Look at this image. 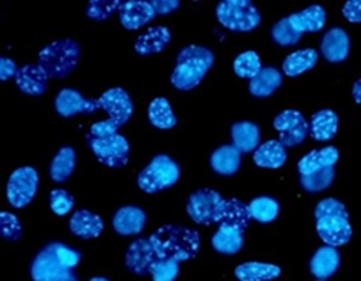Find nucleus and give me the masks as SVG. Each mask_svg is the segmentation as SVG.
Masks as SVG:
<instances>
[{
	"label": "nucleus",
	"instance_id": "obj_1",
	"mask_svg": "<svg viewBox=\"0 0 361 281\" xmlns=\"http://www.w3.org/2000/svg\"><path fill=\"white\" fill-rule=\"evenodd\" d=\"M158 258L178 263L192 260L200 251V232L183 225H164L149 237Z\"/></svg>",
	"mask_w": 361,
	"mask_h": 281
},
{
	"label": "nucleus",
	"instance_id": "obj_2",
	"mask_svg": "<svg viewBox=\"0 0 361 281\" xmlns=\"http://www.w3.org/2000/svg\"><path fill=\"white\" fill-rule=\"evenodd\" d=\"M315 228L324 244L338 248L346 244L352 237V226L345 205L337 199H323L314 210Z\"/></svg>",
	"mask_w": 361,
	"mask_h": 281
},
{
	"label": "nucleus",
	"instance_id": "obj_3",
	"mask_svg": "<svg viewBox=\"0 0 361 281\" xmlns=\"http://www.w3.org/2000/svg\"><path fill=\"white\" fill-rule=\"evenodd\" d=\"M81 260V254L63 243H49L35 256L31 265L34 281H61Z\"/></svg>",
	"mask_w": 361,
	"mask_h": 281
},
{
	"label": "nucleus",
	"instance_id": "obj_4",
	"mask_svg": "<svg viewBox=\"0 0 361 281\" xmlns=\"http://www.w3.org/2000/svg\"><path fill=\"white\" fill-rule=\"evenodd\" d=\"M213 63L214 56L210 49L196 44L185 46L176 57L173 74L170 77L171 85L183 92L195 89L210 70Z\"/></svg>",
	"mask_w": 361,
	"mask_h": 281
},
{
	"label": "nucleus",
	"instance_id": "obj_5",
	"mask_svg": "<svg viewBox=\"0 0 361 281\" xmlns=\"http://www.w3.org/2000/svg\"><path fill=\"white\" fill-rule=\"evenodd\" d=\"M98 104H100V108H103V111L109 115V118L90 125L89 135L92 136L116 133L126 123H129L133 113L132 98L121 87L106 90V92L98 98Z\"/></svg>",
	"mask_w": 361,
	"mask_h": 281
},
{
	"label": "nucleus",
	"instance_id": "obj_6",
	"mask_svg": "<svg viewBox=\"0 0 361 281\" xmlns=\"http://www.w3.org/2000/svg\"><path fill=\"white\" fill-rule=\"evenodd\" d=\"M80 56V44L75 40H56L40 51L37 65L49 78H66L77 68Z\"/></svg>",
	"mask_w": 361,
	"mask_h": 281
},
{
	"label": "nucleus",
	"instance_id": "obj_7",
	"mask_svg": "<svg viewBox=\"0 0 361 281\" xmlns=\"http://www.w3.org/2000/svg\"><path fill=\"white\" fill-rule=\"evenodd\" d=\"M179 176L180 170L173 159L167 155H157L146 168L140 171L137 184L144 193L155 194L162 189L173 187Z\"/></svg>",
	"mask_w": 361,
	"mask_h": 281
},
{
	"label": "nucleus",
	"instance_id": "obj_8",
	"mask_svg": "<svg viewBox=\"0 0 361 281\" xmlns=\"http://www.w3.org/2000/svg\"><path fill=\"white\" fill-rule=\"evenodd\" d=\"M219 23L234 32H248L260 25V13L250 0H224L216 8Z\"/></svg>",
	"mask_w": 361,
	"mask_h": 281
},
{
	"label": "nucleus",
	"instance_id": "obj_9",
	"mask_svg": "<svg viewBox=\"0 0 361 281\" xmlns=\"http://www.w3.org/2000/svg\"><path fill=\"white\" fill-rule=\"evenodd\" d=\"M87 146L102 164L111 168H123L128 166L130 147L128 139L118 132L104 136H86Z\"/></svg>",
	"mask_w": 361,
	"mask_h": 281
},
{
	"label": "nucleus",
	"instance_id": "obj_10",
	"mask_svg": "<svg viewBox=\"0 0 361 281\" xmlns=\"http://www.w3.org/2000/svg\"><path fill=\"white\" fill-rule=\"evenodd\" d=\"M39 188V175L32 167L14 170L6 184V199L11 206L20 210L28 205Z\"/></svg>",
	"mask_w": 361,
	"mask_h": 281
},
{
	"label": "nucleus",
	"instance_id": "obj_11",
	"mask_svg": "<svg viewBox=\"0 0 361 281\" xmlns=\"http://www.w3.org/2000/svg\"><path fill=\"white\" fill-rule=\"evenodd\" d=\"M224 197L210 188H201L192 193L187 201V214L197 225H212L218 216Z\"/></svg>",
	"mask_w": 361,
	"mask_h": 281
},
{
	"label": "nucleus",
	"instance_id": "obj_12",
	"mask_svg": "<svg viewBox=\"0 0 361 281\" xmlns=\"http://www.w3.org/2000/svg\"><path fill=\"white\" fill-rule=\"evenodd\" d=\"M274 129L279 132V141L285 147H295L302 144L310 133V123L299 111L288 108L274 118Z\"/></svg>",
	"mask_w": 361,
	"mask_h": 281
},
{
	"label": "nucleus",
	"instance_id": "obj_13",
	"mask_svg": "<svg viewBox=\"0 0 361 281\" xmlns=\"http://www.w3.org/2000/svg\"><path fill=\"white\" fill-rule=\"evenodd\" d=\"M98 108H100L98 99H86L74 89H61L56 96V111L63 118H71L78 113L90 115Z\"/></svg>",
	"mask_w": 361,
	"mask_h": 281
},
{
	"label": "nucleus",
	"instance_id": "obj_14",
	"mask_svg": "<svg viewBox=\"0 0 361 281\" xmlns=\"http://www.w3.org/2000/svg\"><path fill=\"white\" fill-rule=\"evenodd\" d=\"M118 15L124 30L135 31V30H140L144 25H149L153 19H155L157 11L150 2L130 0V2L123 4V6L118 11Z\"/></svg>",
	"mask_w": 361,
	"mask_h": 281
},
{
	"label": "nucleus",
	"instance_id": "obj_15",
	"mask_svg": "<svg viewBox=\"0 0 361 281\" xmlns=\"http://www.w3.org/2000/svg\"><path fill=\"white\" fill-rule=\"evenodd\" d=\"M158 257L149 239H137L126 252V266L137 275H147L150 266Z\"/></svg>",
	"mask_w": 361,
	"mask_h": 281
},
{
	"label": "nucleus",
	"instance_id": "obj_16",
	"mask_svg": "<svg viewBox=\"0 0 361 281\" xmlns=\"http://www.w3.org/2000/svg\"><path fill=\"white\" fill-rule=\"evenodd\" d=\"M48 81L49 77L39 65H25L19 68L16 75V86L20 92L31 96H40L47 92Z\"/></svg>",
	"mask_w": 361,
	"mask_h": 281
},
{
	"label": "nucleus",
	"instance_id": "obj_17",
	"mask_svg": "<svg viewBox=\"0 0 361 281\" xmlns=\"http://www.w3.org/2000/svg\"><path fill=\"white\" fill-rule=\"evenodd\" d=\"M251 214L248 210V205L240 202L239 199H224L218 216H216V225H231L234 228L240 231H245L247 226L251 222Z\"/></svg>",
	"mask_w": 361,
	"mask_h": 281
},
{
	"label": "nucleus",
	"instance_id": "obj_18",
	"mask_svg": "<svg viewBox=\"0 0 361 281\" xmlns=\"http://www.w3.org/2000/svg\"><path fill=\"white\" fill-rule=\"evenodd\" d=\"M320 49L323 57L329 63H341L349 56L350 42L345 30L332 28L323 35Z\"/></svg>",
	"mask_w": 361,
	"mask_h": 281
},
{
	"label": "nucleus",
	"instance_id": "obj_19",
	"mask_svg": "<svg viewBox=\"0 0 361 281\" xmlns=\"http://www.w3.org/2000/svg\"><path fill=\"white\" fill-rule=\"evenodd\" d=\"M146 213L138 206H123L115 213L112 226L116 234L120 235H137L146 226Z\"/></svg>",
	"mask_w": 361,
	"mask_h": 281
},
{
	"label": "nucleus",
	"instance_id": "obj_20",
	"mask_svg": "<svg viewBox=\"0 0 361 281\" xmlns=\"http://www.w3.org/2000/svg\"><path fill=\"white\" fill-rule=\"evenodd\" d=\"M338 158H340L338 150L334 146H328L320 150H312L308 153V155H305L299 161L297 168H299L300 176L312 175V173H317V171L334 167L337 164Z\"/></svg>",
	"mask_w": 361,
	"mask_h": 281
},
{
	"label": "nucleus",
	"instance_id": "obj_21",
	"mask_svg": "<svg viewBox=\"0 0 361 281\" xmlns=\"http://www.w3.org/2000/svg\"><path fill=\"white\" fill-rule=\"evenodd\" d=\"M286 19L300 35L305 32H319L326 25V11L320 5H312L303 11L288 15Z\"/></svg>",
	"mask_w": 361,
	"mask_h": 281
},
{
	"label": "nucleus",
	"instance_id": "obj_22",
	"mask_svg": "<svg viewBox=\"0 0 361 281\" xmlns=\"http://www.w3.org/2000/svg\"><path fill=\"white\" fill-rule=\"evenodd\" d=\"M103 228L104 225H103L102 217L87 210L75 211L69 220L71 232L85 240L97 239L98 235L103 232Z\"/></svg>",
	"mask_w": 361,
	"mask_h": 281
},
{
	"label": "nucleus",
	"instance_id": "obj_23",
	"mask_svg": "<svg viewBox=\"0 0 361 281\" xmlns=\"http://www.w3.org/2000/svg\"><path fill=\"white\" fill-rule=\"evenodd\" d=\"M171 40V34L167 26H150L135 42V52L138 56H152L164 49Z\"/></svg>",
	"mask_w": 361,
	"mask_h": 281
},
{
	"label": "nucleus",
	"instance_id": "obj_24",
	"mask_svg": "<svg viewBox=\"0 0 361 281\" xmlns=\"http://www.w3.org/2000/svg\"><path fill=\"white\" fill-rule=\"evenodd\" d=\"M338 132V116L329 108H323L311 116L310 133L315 141L324 142L336 138Z\"/></svg>",
	"mask_w": 361,
	"mask_h": 281
},
{
	"label": "nucleus",
	"instance_id": "obj_25",
	"mask_svg": "<svg viewBox=\"0 0 361 281\" xmlns=\"http://www.w3.org/2000/svg\"><path fill=\"white\" fill-rule=\"evenodd\" d=\"M286 147L279 139H269L259 146L252 155V161L262 168H281L286 162Z\"/></svg>",
	"mask_w": 361,
	"mask_h": 281
},
{
	"label": "nucleus",
	"instance_id": "obj_26",
	"mask_svg": "<svg viewBox=\"0 0 361 281\" xmlns=\"http://www.w3.org/2000/svg\"><path fill=\"white\" fill-rule=\"evenodd\" d=\"M340 266V254L332 246H322L311 260V274L317 280H328Z\"/></svg>",
	"mask_w": 361,
	"mask_h": 281
},
{
	"label": "nucleus",
	"instance_id": "obj_27",
	"mask_svg": "<svg viewBox=\"0 0 361 281\" xmlns=\"http://www.w3.org/2000/svg\"><path fill=\"white\" fill-rule=\"evenodd\" d=\"M242 153L234 146H222L212 153L210 166L218 175L231 176L240 168Z\"/></svg>",
	"mask_w": 361,
	"mask_h": 281
},
{
	"label": "nucleus",
	"instance_id": "obj_28",
	"mask_svg": "<svg viewBox=\"0 0 361 281\" xmlns=\"http://www.w3.org/2000/svg\"><path fill=\"white\" fill-rule=\"evenodd\" d=\"M231 139H233V146L236 147L240 153L256 151V149L259 147V139H260L259 127L255 123H250V121L234 123L231 125Z\"/></svg>",
	"mask_w": 361,
	"mask_h": 281
},
{
	"label": "nucleus",
	"instance_id": "obj_29",
	"mask_svg": "<svg viewBox=\"0 0 361 281\" xmlns=\"http://www.w3.org/2000/svg\"><path fill=\"white\" fill-rule=\"evenodd\" d=\"M282 85V74L276 68H262L259 74L250 80L248 90L251 95L257 98H267L273 95Z\"/></svg>",
	"mask_w": 361,
	"mask_h": 281
},
{
	"label": "nucleus",
	"instance_id": "obj_30",
	"mask_svg": "<svg viewBox=\"0 0 361 281\" xmlns=\"http://www.w3.org/2000/svg\"><path fill=\"white\" fill-rule=\"evenodd\" d=\"M243 244V231L234 228L231 225H219L218 231L214 232L212 239V246L214 251L221 254L233 256L242 249Z\"/></svg>",
	"mask_w": 361,
	"mask_h": 281
},
{
	"label": "nucleus",
	"instance_id": "obj_31",
	"mask_svg": "<svg viewBox=\"0 0 361 281\" xmlns=\"http://www.w3.org/2000/svg\"><path fill=\"white\" fill-rule=\"evenodd\" d=\"M281 268L269 263L250 261L234 269V275L239 281H271L281 275Z\"/></svg>",
	"mask_w": 361,
	"mask_h": 281
},
{
	"label": "nucleus",
	"instance_id": "obj_32",
	"mask_svg": "<svg viewBox=\"0 0 361 281\" xmlns=\"http://www.w3.org/2000/svg\"><path fill=\"white\" fill-rule=\"evenodd\" d=\"M319 61V54L311 48L295 51L283 61V74L288 77H299L306 70H311Z\"/></svg>",
	"mask_w": 361,
	"mask_h": 281
},
{
	"label": "nucleus",
	"instance_id": "obj_33",
	"mask_svg": "<svg viewBox=\"0 0 361 281\" xmlns=\"http://www.w3.org/2000/svg\"><path fill=\"white\" fill-rule=\"evenodd\" d=\"M75 168V151L72 147H61L57 155L52 158L49 166V176L56 184L65 182L74 173Z\"/></svg>",
	"mask_w": 361,
	"mask_h": 281
},
{
	"label": "nucleus",
	"instance_id": "obj_34",
	"mask_svg": "<svg viewBox=\"0 0 361 281\" xmlns=\"http://www.w3.org/2000/svg\"><path fill=\"white\" fill-rule=\"evenodd\" d=\"M147 115H149L150 124L161 130L173 129V127L178 124V120L173 115V111H171L169 99L164 96H158L153 99L149 106Z\"/></svg>",
	"mask_w": 361,
	"mask_h": 281
},
{
	"label": "nucleus",
	"instance_id": "obj_35",
	"mask_svg": "<svg viewBox=\"0 0 361 281\" xmlns=\"http://www.w3.org/2000/svg\"><path fill=\"white\" fill-rule=\"evenodd\" d=\"M248 210L252 220H257L260 223H269L276 220V217L279 216V204L268 196H260L248 204Z\"/></svg>",
	"mask_w": 361,
	"mask_h": 281
},
{
	"label": "nucleus",
	"instance_id": "obj_36",
	"mask_svg": "<svg viewBox=\"0 0 361 281\" xmlns=\"http://www.w3.org/2000/svg\"><path fill=\"white\" fill-rule=\"evenodd\" d=\"M233 69H234V74L238 77L252 80L262 70L260 57L255 51L243 52L236 57V60H234Z\"/></svg>",
	"mask_w": 361,
	"mask_h": 281
},
{
	"label": "nucleus",
	"instance_id": "obj_37",
	"mask_svg": "<svg viewBox=\"0 0 361 281\" xmlns=\"http://www.w3.org/2000/svg\"><path fill=\"white\" fill-rule=\"evenodd\" d=\"M334 177H336V170L334 167L317 171V173L312 175H305L300 176V185L308 193H319L331 187L334 182Z\"/></svg>",
	"mask_w": 361,
	"mask_h": 281
},
{
	"label": "nucleus",
	"instance_id": "obj_38",
	"mask_svg": "<svg viewBox=\"0 0 361 281\" xmlns=\"http://www.w3.org/2000/svg\"><path fill=\"white\" fill-rule=\"evenodd\" d=\"M121 6L120 0H90L86 6V15L92 20L103 22L118 13Z\"/></svg>",
	"mask_w": 361,
	"mask_h": 281
},
{
	"label": "nucleus",
	"instance_id": "obj_39",
	"mask_svg": "<svg viewBox=\"0 0 361 281\" xmlns=\"http://www.w3.org/2000/svg\"><path fill=\"white\" fill-rule=\"evenodd\" d=\"M271 37H273V40L277 44H281V46H294V44L300 42L302 35L293 28L285 17V19L279 20L273 26V30H271Z\"/></svg>",
	"mask_w": 361,
	"mask_h": 281
},
{
	"label": "nucleus",
	"instance_id": "obj_40",
	"mask_svg": "<svg viewBox=\"0 0 361 281\" xmlns=\"http://www.w3.org/2000/svg\"><path fill=\"white\" fill-rule=\"evenodd\" d=\"M149 274L153 281H175L179 274V263L170 258H157L150 266Z\"/></svg>",
	"mask_w": 361,
	"mask_h": 281
},
{
	"label": "nucleus",
	"instance_id": "obj_41",
	"mask_svg": "<svg viewBox=\"0 0 361 281\" xmlns=\"http://www.w3.org/2000/svg\"><path fill=\"white\" fill-rule=\"evenodd\" d=\"M74 197H72L66 189H52L49 194V205L54 214L57 216H66L72 208H74Z\"/></svg>",
	"mask_w": 361,
	"mask_h": 281
},
{
	"label": "nucleus",
	"instance_id": "obj_42",
	"mask_svg": "<svg viewBox=\"0 0 361 281\" xmlns=\"http://www.w3.org/2000/svg\"><path fill=\"white\" fill-rule=\"evenodd\" d=\"M0 232L5 240L16 242L22 237V223L11 213H0Z\"/></svg>",
	"mask_w": 361,
	"mask_h": 281
},
{
	"label": "nucleus",
	"instance_id": "obj_43",
	"mask_svg": "<svg viewBox=\"0 0 361 281\" xmlns=\"http://www.w3.org/2000/svg\"><path fill=\"white\" fill-rule=\"evenodd\" d=\"M343 15L350 23H361V0H350L343 6Z\"/></svg>",
	"mask_w": 361,
	"mask_h": 281
},
{
	"label": "nucleus",
	"instance_id": "obj_44",
	"mask_svg": "<svg viewBox=\"0 0 361 281\" xmlns=\"http://www.w3.org/2000/svg\"><path fill=\"white\" fill-rule=\"evenodd\" d=\"M17 70H19V68L16 66V63L11 58H0V80L8 81L11 78H16Z\"/></svg>",
	"mask_w": 361,
	"mask_h": 281
},
{
	"label": "nucleus",
	"instance_id": "obj_45",
	"mask_svg": "<svg viewBox=\"0 0 361 281\" xmlns=\"http://www.w3.org/2000/svg\"><path fill=\"white\" fill-rule=\"evenodd\" d=\"M152 6L155 8L157 11V15L161 14V15H167L170 13H173L175 10H178L179 8V2L178 0H152Z\"/></svg>",
	"mask_w": 361,
	"mask_h": 281
},
{
	"label": "nucleus",
	"instance_id": "obj_46",
	"mask_svg": "<svg viewBox=\"0 0 361 281\" xmlns=\"http://www.w3.org/2000/svg\"><path fill=\"white\" fill-rule=\"evenodd\" d=\"M352 95H354V99H355V103L361 104V78L355 81V85H354V89H352Z\"/></svg>",
	"mask_w": 361,
	"mask_h": 281
},
{
	"label": "nucleus",
	"instance_id": "obj_47",
	"mask_svg": "<svg viewBox=\"0 0 361 281\" xmlns=\"http://www.w3.org/2000/svg\"><path fill=\"white\" fill-rule=\"evenodd\" d=\"M61 281H77V277H75L74 272H71V274L66 278H63Z\"/></svg>",
	"mask_w": 361,
	"mask_h": 281
},
{
	"label": "nucleus",
	"instance_id": "obj_48",
	"mask_svg": "<svg viewBox=\"0 0 361 281\" xmlns=\"http://www.w3.org/2000/svg\"><path fill=\"white\" fill-rule=\"evenodd\" d=\"M89 281H109V280L104 278V277H94V278H90Z\"/></svg>",
	"mask_w": 361,
	"mask_h": 281
}]
</instances>
